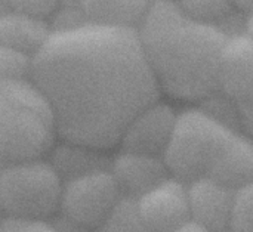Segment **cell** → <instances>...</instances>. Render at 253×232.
<instances>
[{
	"instance_id": "cell-1",
	"label": "cell",
	"mask_w": 253,
	"mask_h": 232,
	"mask_svg": "<svg viewBox=\"0 0 253 232\" xmlns=\"http://www.w3.org/2000/svg\"><path fill=\"white\" fill-rule=\"evenodd\" d=\"M30 78L49 104L56 135L99 151L117 145L160 92L136 30L89 22L52 31Z\"/></svg>"
},
{
	"instance_id": "cell-2",
	"label": "cell",
	"mask_w": 253,
	"mask_h": 232,
	"mask_svg": "<svg viewBox=\"0 0 253 232\" xmlns=\"http://www.w3.org/2000/svg\"><path fill=\"white\" fill-rule=\"evenodd\" d=\"M136 33L159 89L185 101L216 95L228 36L215 24L187 16L178 3L156 1Z\"/></svg>"
},
{
	"instance_id": "cell-3",
	"label": "cell",
	"mask_w": 253,
	"mask_h": 232,
	"mask_svg": "<svg viewBox=\"0 0 253 232\" xmlns=\"http://www.w3.org/2000/svg\"><path fill=\"white\" fill-rule=\"evenodd\" d=\"M56 129L49 104L27 80L0 87V169L42 160L53 147Z\"/></svg>"
},
{
	"instance_id": "cell-4",
	"label": "cell",
	"mask_w": 253,
	"mask_h": 232,
	"mask_svg": "<svg viewBox=\"0 0 253 232\" xmlns=\"http://www.w3.org/2000/svg\"><path fill=\"white\" fill-rule=\"evenodd\" d=\"M234 130L203 111H185L176 116L163 163L173 179L194 182L208 178L222 145Z\"/></svg>"
},
{
	"instance_id": "cell-5",
	"label": "cell",
	"mask_w": 253,
	"mask_h": 232,
	"mask_svg": "<svg viewBox=\"0 0 253 232\" xmlns=\"http://www.w3.org/2000/svg\"><path fill=\"white\" fill-rule=\"evenodd\" d=\"M62 185L44 160L0 169V209L6 221L49 222L59 212Z\"/></svg>"
},
{
	"instance_id": "cell-6",
	"label": "cell",
	"mask_w": 253,
	"mask_h": 232,
	"mask_svg": "<svg viewBox=\"0 0 253 232\" xmlns=\"http://www.w3.org/2000/svg\"><path fill=\"white\" fill-rule=\"evenodd\" d=\"M123 195L110 169L64 182L59 215L86 231L99 230Z\"/></svg>"
},
{
	"instance_id": "cell-7",
	"label": "cell",
	"mask_w": 253,
	"mask_h": 232,
	"mask_svg": "<svg viewBox=\"0 0 253 232\" xmlns=\"http://www.w3.org/2000/svg\"><path fill=\"white\" fill-rule=\"evenodd\" d=\"M219 90L230 99L243 129L253 138V40L228 37L219 65Z\"/></svg>"
},
{
	"instance_id": "cell-8",
	"label": "cell",
	"mask_w": 253,
	"mask_h": 232,
	"mask_svg": "<svg viewBox=\"0 0 253 232\" xmlns=\"http://www.w3.org/2000/svg\"><path fill=\"white\" fill-rule=\"evenodd\" d=\"M135 203L145 232H175L190 222L187 188L173 178H168Z\"/></svg>"
},
{
	"instance_id": "cell-9",
	"label": "cell",
	"mask_w": 253,
	"mask_h": 232,
	"mask_svg": "<svg viewBox=\"0 0 253 232\" xmlns=\"http://www.w3.org/2000/svg\"><path fill=\"white\" fill-rule=\"evenodd\" d=\"M176 116L172 108L154 102L144 108L125 129L119 144L122 151L151 157H163L170 141Z\"/></svg>"
},
{
	"instance_id": "cell-10",
	"label": "cell",
	"mask_w": 253,
	"mask_h": 232,
	"mask_svg": "<svg viewBox=\"0 0 253 232\" xmlns=\"http://www.w3.org/2000/svg\"><path fill=\"white\" fill-rule=\"evenodd\" d=\"M233 193L209 178L191 182L187 188L190 222L209 232L225 231L230 227Z\"/></svg>"
},
{
	"instance_id": "cell-11",
	"label": "cell",
	"mask_w": 253,
	"mask_h": 232,
	"mask_svg": "<svg viewBox=\"0 0 253 232\" xmlns=\"http://www.w3.org/2000/svg\"><path fill=\"white\" fill-rule=\"evenodd\" d=\"M110 172L123 197L136 200L168 179L163 158L122 151L111 163Z\"/></svg>"
},
{
	"instance_id": "cell-12",
	"label": "cell",
	"mask_w": 253,
	"mask_h": 232,
	"mask_svg": "<svg viewBox=\"0 0 253 232\" xmlns=\"http://www.w3.org/2000/svg\"><path fill=\"white\" fill-rule=\"evenodd\" d=\"M208 178L231 191L253 182L252 139L233 132L215 158Z\"/></svg>"
},
{
	"instance_id": "cell-13",
	"label": "cell",
	"mask_w": 253,
	"mask_h": 232,
	"mask_svg": "<svg viewBox=\"0 0 253 232\" xmlns=\"http://www.w3.org/2000/svg\"><path fill=\"white\" fill-rule=\"evenodd\" d=\"M52 30L47 21L31 18L28 15L9 10L0 16V46L34 55L44 46Z\"/></svg>"
},
{
	"instance_id": "cell-14",
	"label": "cell",
	"mask_w": 253,
	"mask_h": 232,
	"mask_svg": "<svg viewBox=\"0 0 253 232\" xmlns=\"http://www.w3.org/2000/svg\"><path fill=\"white\" fill-rule=\"evenodd\" d=\"M49 164L58 173L62 182L84 176L87 173L108 169L105 166V158L99 150L89 148L84 145L62 141L50 153Z\"/></svg>"
},
{
	"instance_id": "cell-15",
	"label": "cell",
	"mask_w": 253,
	"mask_h": 232,
	"mask_svg": "<svg viewBox=\"0 0 253 232\" xmlns=\"http://www.w3.org/2000/svg\"><path fill=\"white\" fill-rule=\"evenodd\" d=\"M86 22L138 30L148 9L147 1H80Z\"/></svg>"
},
{
	"instance_id": "cell-16",
	"label": "cell",
	"mask_w": 253,
	"mask_h": 232,
	"mask_svg": "<svg viewBox=\"0 0 253 232\" xmlns=\"http://www.w3.org/2000/svg\"><path fill=\"white\" fill-rule=\"evenodd\" d=\"M228 228L231 232H253V182L233 193Z\"/></svg>"
},
{
	"instance_id": "cell-17",
	"label": "cell",
	"mask_w": 253,
	"mask_h": 232,
	"mask_svg": "<svg viewBox=\"0 0 253 232\" xmlns=\"http://www.w3.org/2000/svg\"><path fill=\"white\" fill-rule=\"evenodd\" d=\"M99 232H145L136 212L135 200L123 197Z\"/></svg>"
},
{
	"instance_id": "cell-18",
	"label": "cell",
	"mask_w": 253,
	"mask_h": 232,
	"mask_svg": "<svg viewBox=\"0 0 253 232\" xmlns=\"http://www.w3.org/2000/svg\"><path fill=\"white\" fill-rule=\"evenodd\" d=\"M33 56L0 46V74L3 81L27 80L31 77Z\"/></svg>"
},
{
	"instance_id": "cell-19",
	"label": "cell",
	"mask_w": 253,
	"mask_h": 232,
	"mask_svg": "<svg viewBox=\"0 0 253 232\" xmlns=\"http://www.w3.org/2000/svg\"><path fill=\"white\" fill-rule=\"evenodd\" d=\"M181 10L200 22L205 24H212L216 19L224 18L225 15H228L233 9V4H230L228 1L224 0H196V1H182L178 3Z\"/></svg>"
},
{
	"instance_id": "cell-20",
	"label": "cell",
	"mask_w": 253,
	"mask_h": 232,
	"mask_svg": "<svg viewBox=\"0 0 253 232\" xmlns=\"http://www.w3.org/2000/svg\"><path fill=\"white\" fill-rule=\"evenodd\" d=\"M9 4L13 10L19 13L49 22V19L55 13L59 3L43 1V0H24V1H9Z\"/></svg>"
},
{
	"instance_id": "cell-21",
	"label": "cell",
	"mask_w": 253,
	"mask_h": 232,
	"mask_svg": "<svg viewBox=\"0 0 253 232\" xmlns=\"http://www.w3.org/2000/svg\"><path fill=\"white\" fill-rule=\"evenodd\" d=\"M0 232H56L49 222H21V221H4L0 227Z\"/></svg>"
},
{
	"instance_id": "cell-22",
	"label": "cell",
	"mask_w": 253,
	"mask_h": 232,
	"mask_svg": "<svg viewBox=\"0 0 253 232\" xmlns=\"http://www.w3.org/2000/svg\"><path fill=\"white\" fill-rule=\"evenodd\" d=\"M175 232H209V231L203 230L202 227H199V225H196V224H193V222H188V224H185L182 228H179L178 231H175Z\"/></svg>"
},
{
	"instance_id": "cell-23",
	"label": "cell",
	"mask_w": 253,
	"mask_h": 232,
	"mask_svg": "<svg viewBox=\"0 0 253 232\" xmlns=\"http://www.w3.org/2000/svg\"><path fill=\"white\" fill-rule=\"evenodd\" d=\"M249 39L253 40V9L251 10L249 16H248V21H246V33H245Z\"/></svg>"
},
{
	"instance_id": "cell-24",
	"label": "cell",
	"mask_w": 253,
	"mask_h": 232,
	"mask_svg": "<svg viewBox=\"0 0 253 232\" xmlns=\"http://www.w3.org/2000/svg\"><path fill=\"white\" fill-rule=\"evenodd\" d=\"M4 221H6V216H4V213H3V210L0 209V227L4 224Z\"/></svg>"
},
{
	"instance_id": "cell-25",
	"label": "cell",
	"mask_w": 253,
	"mask_h": 232,
	"mask_svg": "<svg viewBox=\"0 0 253 232\" xmlns=\"http://www.w3.org/2000/svg\"><path fill=\"white\" fill-rule=\"evenodd\" d=\"M1 84H3V77H1V74H0V87H1Z\"/></svg>"
}]
</instances>
